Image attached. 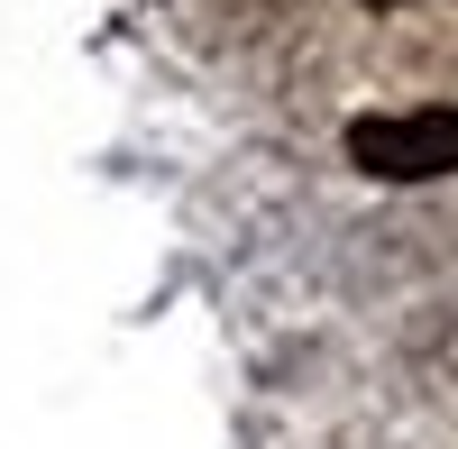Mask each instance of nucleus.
Masks as SVG:
<instances>
[{
	"instance_id": "nucleus-1",
	"label": "nucleus",
	"mask_w": 458,
	"mask_h": 449,
	"mask_svg": "<svg viewBox=\"0 0 458 449\" xmlns=\"http://www.w3.org/2000/svg\"><path fill=\"white\" fill-rule=\"evenodd\" d=\"M349 165L386 174V183L458 174V110H376V120L349 129Z\"/></svg>"
},
{
	"instance_id": "nucleus-2",
	"label": "nucleus",
	"mask_w": 458,
	"mask_h": 449,
	"mask_svg": "<svg viewBox=\"0 0 458 449\" xmlns=\"http://www.w3.org/2000/svg\"><path fill=\"white\" fill-rule=\"evenodd\" d=\"M376 10H394V0H376Z\"/></svg>"
}]
</instances>
